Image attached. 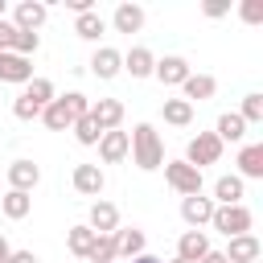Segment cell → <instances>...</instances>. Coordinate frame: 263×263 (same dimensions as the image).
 Returning <instances> with one entry per match:
<instances>
[{"mask_svg": "<svg viewBox=\"0 0 263 263\" xmlns=\"http://www.w3.org/2000/svg\"><path fill=\"white\" fill-rule=\"evenodd\" d=\"M86 111H90V99H86L82 90H66V95H58V99L41 111V123H45L49 132H66V127H74Z\"/></svg>", "mask_w": 263, "mask_h": 263, "instance_id": "obj_1", "label": "cell"}, {"mask_svg": "<svg viewBox=\"0 0 263 263\" xmlns=\"http://www.w3.org/2000/svg\"><path fill=\"white\" fill-rule=\"evenodd\" d=\"M132 140V160H136V168H144V173H152V168H160L164 164V140H160V132L152 127V123H136V132L127 136Z\"/></svg>", "mask_w": 263, "mask_h": 263, "instance_id": "obj_2", "label": "cell"}, {"mask_svg": "<svg viewBox=\"0 0 263 263\" xmlns=\"http://www.w3.org/2000/svg\"><path fill=\"white\" fill-rule=\"evenodd\" d=\"M210 226H214L218 234H226V238H238V234H251V226H255V214H251L247 205H214V218H210Z\"/></svg>", "mask_w": 263, "mask_h": 263, "instance_id": "obj_3", "label": "cell"}, {"mask_svg": "<svg viewBox=\"0 0 263 263\" xmlns=\"http://www.w3.org/2000/svg\"><path fill=\"white\" fill-rule=\"evenodd\" d=\"M222 160V140L214 136V132H197L193 140H189V148H185V164H193L197 173L205 168V164H218Z\"/></svg>", "mask_w": 263, "mask_h": 263, "instance_id": "obj_4", "label": "cell"}, {"mask_svg": "<svg viewBox=\"0 0 263 263\" xmlns=\"http://www.w3.org/2000/svg\"><path fill=\"white\" fill-rule=\"evenodd\" d=\"M164 181H168L181 197L201 193V173H197L193 164H185V160H168V164H164Z\"/></svg>", "mask_w": 263, "mask_h": 263, "instance_id": "obj_5", "label": "cell"}, {"mask_svg": "<svg viewBox=\"0 0 263 263\" xmlns=\"http://www.w3.org/2000/svg\"><path fill=\"white\" fill-rule=\"evenodd\" d=\"M181 218H185V226H189V230H201V226L214 218V201H210V197H201V193L181 197Z\"/></svg>", "mask_w": 263, "mask_h": 263, "instance_id": "obj_6", "label": "cell"}, {"mask_svg": "<svg viewBox=\"0 0 263 263\" xmlns=\"http://www.w3.org/2000/svg\"><path fill=\"white\" fill-rule=\"evenodd\" d=\"M86 226L95 230V234H115L119 230V205H111V201H95L90 205V214H86Z\"/></svg>", "mask_w": 263, "mask_h": 263, "instance_id": "obj_7", "label": "cell"}, {"mask_svg": "<svg viewBox=\"0 0 263 263\" xmlns=\"http://www.w3.org/2000/svg\"><path fill=\"white\" fill-rule=\"evenodd\" d=\"M226 263H255L263 255V242L255 234H238V238H226Z\"/></svg>", "mask_w": 263, "mask_h": 263, "instance_id": "obj_8", "label": "cell"}, {"mask_svg": "<svg viewBox=\"0 0 263 263\" xmlns=\"http://www.w3.org/2000/svg\"><path fill=\"white\" fill-rule=\"evenodd\" d=\"M152 74H156L164 86H181V82H185L193 70H189V62H185L181 53H168V58H160V62L152 66Z\"/></svg>", "mask_w": 263, "mask_h": 263, "instance_id": "obj_9", "label": "cell"}, {"mask_svg": "<svg viewBox=\"0 0 263 263\" xmlns=\"http://www.w3.org/2000/svg\"><path fill=\"white\" fill-rule=\"evenodd\" d=\"M90 119L99 123V132H119V123H123V103H119V99H99V103H90Z\"/></svg>", "mask_w": 263, "mask_h": 263, "instance_id": "obj_10", "label": "cell"}, {"mask_svg": "<svg viewBox=\"0 0 263 263\" xmlns=\"http://www.w3.org/2000/svg\"><path fill=\"white\" fill-rule=\"evenodd\" d=\"M127 152H132L127 132H103V136H99V156H103V164H119V160H127Z\"/></svg>", "mask_w": 263, "mask_h": 263, "instance_id": "obj_11", "label": "cell"}, {"mask_svg": "<svg viewBox=\"0 0 263 263\" xmlns=\"http://www.w3.org/2000/svg\"><path fill=\"white\" fill-rule=\"evenodd\" d=\"M37 181H41V168H37L33 160H12V164H8V189H16V193H33Z\"/></svg>", "mask_w": 263, "mask_h": 263, "instance_id": "obj_12", "label": "cell"}, {"mask_svg": "<svg viewBox=\"0 0 263 263\" xmlns=\"http://www.w3.org/2000/svg\"><path fill=\"white\" fill-rule=\"evenodd\" d=\"M74 189L82 193V197H99L103 193V185H107V177H103V168L99 164H74Z\"/></svg>", "mask_w": 263, "mask_h": 263, "instance_id": "obj_13", "label": "cell"}, {"mask_svg": "<svg viewBox=\"0 0 263 263\" xmlns=\"http://www.w3.org/2000/svg\"><path fill=\"white\" fill-rule=\"evenodd\" d=\"M45 16H49V8H45L41 0H25V4H16L12 25H16V29H25V33H37V29L45 25Z\"/></svg>", "mask_w": 263, "mask_h": 263, "instance_id": "obj_14", "label": "cell"}, {"mask_svg": "<svg viewBox=\"0 0 263 263\" xmlns=\"http://www.w3.org/2000/svg\"><path fill=\"white\" fill-rule=\"evenodd\" d=\"M119 70H123V53H119V49H111V45L95 49V58H90V74H95V78L107 82V78H115Z\"/></svg>", "mask_w": 263, "mask_h": 263, "instance_id": "obj_15", "label": "cell"}, {"mask_svg": "<svg viewBox=\"0 0 263 263\" xmlns=\"http://www.w3.org/2000/svg\"><path fill=\"white\" fill-rule=\"evenodd\" d=\"M205 251H210V234L205 230H185L177 238V259H185V263H197Z\"/></svg>", "mask_w": 263, "mask_h": 263, "instance_id": "obj_16", "label": "cell"}, {"mask_svg": "<svg viewBox=\"0 0 263 263\" xmlns=\"http://www.w3.org/2000/svg\"><path fill=\"white\" fill-rule=\"evenodd\" d=\"M29 78H33V58L0 53V82H29Z\"/></svg>", "mask_w": 263, "mask_h": 263, "instance_id": "obj_17", "label": "cell"}, {"mask_svg": "<svg viewBox=\"0 0 263 263\" xmlns=\"http://www.w3.org/2000/svg\"><path fill=\"white\" fill-rule=\"evenodd\" d=\"M152 66H156V58H152L148 45H132V49L123 53V70H127L132 78H152Z\"/></svg>", "mask_w": 263, "mask_h": 263, "instance_id": "obj_18", "label": "cell"}, {"mask_svg": "<svg viewBox=\"0 0 263 263\" xmlns=\"http://www.w3.org/2000/svg\"><path fill=\"white\" fill-rule=\"evenodd\" d=\"M214 205H242V177H218L214 181V197H210Z\"/></svg>", "mask_w": 263, "mask_h": 263, "instance_id": "obj_19", "label": "cell"}, {"mask_svg": "<svg viewBox=\"0 0 263 263\" xmlns=\"http://www.w3.org/2000/svg\"><path fill=\"white\" fill-rule=\"evenodd\" d=\"M136 255H144V230L140 226L115 230V259H136Z\"/></svg>", "mask_w": 263, "mask_h": 263, "instance_id": "obj_20", "label": "cell"}, {"mask_svg": "<svg viewBox=\"0 0 263 263\" xmlns=\"http://www.w3.org/2000/svg\"><path fill=\"white\" fill-rule=\"evenodd\" d=\"M234 177H251V181L263 177V144H242V152H238V173H234Z\"/></svg>", "mask_w": 263, "mask_h": 263, "instance_id": "obj_21", "label": "cell"}, {"mask_svg": "<svg viewBox=\"0 0 263 263\" xmlns=\"http://www.w3.org/2000/svg\"><path fill=\"white\" fill-rule=\"evenodd\" d=\"M111 25H115V33H140L144 29V8L140 4H119Z\"/></svg>", "mask_w": 263, "mask_h": 263, "instance_id": "obj_22", "label": "cell"}, {"mask_svg": "<svg viewBox=\"0 0 263 263\" xmlns=\"http://www.w3.org/2000/svg\"><path fill=\"white\" fill-rule=\"evenodd\" d=\"M181 90H185V103H201V99H214L218 82H214L210 74H189V78L181 82Z\"/></svg>", "mask_w": 263, "mask_h": 263, "instance_id": "obj_23", "label": "cell"}, {"mask_svg": "<svg viewBox=\"0 0 263 263\" xmlns=\"http://www.w3.org/2000/svg\"><path fill=\"white\" fill-rule=\"evenodd\" d=\"M214 136L222 140V148H226V144H238V140L247 136V123L238 119V111H226V115H218V127H214Z\"/></svg>", "mask_w": 263, "mask_h": 263, "instance_id": "obj_24", "label": "cell"}, {"mask_svg": "<svg viewBox=\"0 0 263 263\" xmlns=\"http://www.w3.org/2000/svg\"><path fill=\"white\" fill-rule=\"evenodd\" d=\"M29 210H33V197H29V193H16V189H8V193L0 197V214H4V218H12V222L29 218Z\"/></svg>", "mask_w": 263, "mask_h": 263, "instance_id": "obj_25", "label": "cell"}, {"mask_svg": "<svg viewBox=\"0 0 263 263\" xmlns=\"http://www.w3.org/2000/svg\"><path fill=\"white\" fill-rule=\"evenodd\" d=\"M74 33H78L82 41H99V37L107 33V21L99 16V8H95V12H82V16H74Z\"/></svg>", "mask_w": 263, "mask_h": 263, "instance_id": "obj_26", "label": "cell"}, {"mask_svg": "<svg viewBox=\"0 0 263 263\" xmlns=\"http://www.w3.org/2000/svg\"><path fill=\"white\" fill-rule=\"evenodd\" d=\"M160 115H164V123H173V127H189V123H193V103H185V99H164Z\"/></svg>", "mask_w": 263, "mask_h": 263, "instance_id": "obj_27", "label": "cell"}, {"mask_svg": "<svg viewBox=\"0 0 263 263\" xmlns=\"http://www.w3.org/2000/svg\"><path fill=\"white\" fill-rule=\"evenodd\" d=\"M66 247H70V255L86 259L90 247H95V230H90L86 222H82V226H70V230H66Z\"/></svg>", "mask_w": 263, "mask_h": 263, "instance_id": "obj_28", "label": "cell"}, {"mask_svg": "<svg viewBox=\"0 0 263 263\" xmlns=\"http://www.w3.org/2000/svg\"><path fill=\"white\" fill-rule=\"evenodd\" d=\"M21 95H25V99H33V103H37L41 111H45V107H49V103L58 99V90H53V82H49V78H29Z\"/></svg>", "mask_w": 263, "mask_h": 263, "instance_id": "obj_29", "label": "cell"}, {"mask_svg": "<svg viewBox=\"0 0 263 263\" xmlns=\"http://www.w3.org/2000/svg\"><path fill=\"white\" fill-rule=\"evenodd\" d=\"M86 263H115V234H95V247Z\"/></svg>", "mask_w": 263, "mask_h": 263, "instance_id": "obj_30", "label": "cell"}, {"mask_svg": "<svg viewBox=\"0 0 263 263\" xmlns=\"http://www.w3.org/2000/svg\"><path fill=\"white\" fill-rule=\"evenodd\" d=\"M238 119L251 127V123H263V95L259 90H251V95H242V111H238Z\"/></svg>", "mask_w": 263, "mask_h": 263, "instance_id": "obj_31", "label": "cell"}, {"mask_svg": "<svg viewBox=\"0 0 263 263\" xmlns=\"http://www.w3.org/2000/svg\"><path fill=\"white\" fill-rule=\"evenodd\" d=\"M99 136H103V132H99V123H95V119H90V111H86V115L74 123V140L90 148V144H99Z\"/></svg>", "mask_w": 263, "mask_h": 263, "instance_id": "obj_32", "label": "cell"}, {"mask_svg": "<svg viewBox=\"0 0 263 263\" xmlns=\"http://www.w3.org/2000/svg\"><path fill=\"white\" fill-rule=\"evenodd\" d=\"M37 45H41V37H37V33H25V29H16V37H12V49H8V53L33 58V53H37Z\"/></svg>", "mask_w": 263, "mask_h": 263, "instance_id": "obj_33", "label": "cell"}, {"mask_svg": "<svg viewBox=\"0 0 263 263\" xmlns=\"http://www.w3.org/2000/svg\"><path fill=\"white\" fill-rule=\"evenodd\" d=\"M12 115H16V119H41V107H37L33 99L16 95V103H12Z\"/></svg>", "mask_w": 263, "mask_h": 263, "instance_id": "obj_34", "label": "cell"}, {"mask_svg": "<svg viewBox=\"0 0 263 263\" xmlns=\"http://www.w3.org/2000/svg\"><path fill=\"white\" fill-rule=\"evenodd\" d=\"M238 16H242L247 25H259V21H263V4H259V0H247V4L238 8Z\"/></svg>", "mask_w": 263, "mask_h": 263, "instance_id": "obj_35", "label": "cell"}, {"mask_svg": "<svg viewBox=\"0 0 263 263\" xmlns=\"http://www.w3.org/2000/svg\"><path fill=\"white\" fill-rule=\"evenodd\" d=\"M12 37H16V25L12 21H0V53L12 49Z\"/></svg>", "mask_w": 263, "mask_h": 263, "instance_id": "obj_36", "label": "cell"}, {"mask_svg": "<svg viewBox=\"0 0 263 263\" xmlns=\"http://www.w3.org/2000/svg\"><path fill=\"white\" fill-rule=\"evenodd\" d=\"M8 263H37V255H33V251H12Z\"/></svg>", "mask_w": 263, "mask_h": 263, "instance_id": "obj_37", "label": "cell"}, {"mask_svg": "<svg viewBox=\"0 0 263 263\" xmlns=\"http://www.w3.org/2000/svg\"><path fill=\"white\" fill-rule=\"evenodd\" d=\"M197 263H226V255H222V251H214V247H210V251H205V255H201V259H197Z\"/></svg>", "mask_w": 263, "mask_h": 263, "instance_id": "obj_38", "label": "cell"}, {"mask_svg": "<svg viewBox=\"0 0 263 263\" xmlns=\"http://www.w3.org/2000/svg\"><path fill=\"white\" fill-rule=\"evenodd\" d=\"M205 16H226V4H205Z\"/></svg>", "mask_w": 263, "mask_h": 263, "instance_id": "obj_39", "label": "cell"}, {"mask_svg": "<svg viewBox=\"0 0 263 263\" xmlns=\"http://www.w3.org/2000/svg\"><path fill=\"white\" fill-rule=\"evenodd\" d=\"M8 255H12V247H8V238L0 234V263H8Z\"/></svg>", "mask_w": 263, "mask_h": 263, "instance_id": "obj_40", "label": "cell"}, {"mask_svg": "<svg viewBox=\"0 0 263 263\" xmlns=\"http://www.w3.org/2000/svg\"><path fill=\"white\" fill-rule=\"evenodd\" d=\"M132 263H164V259H156V255H148V251H144V255H136Z\"/></svg>", "mask_w": 263, "mask_h": 263, "instance_id": "obj_41", "label": "cell"}, {"mask_svg": "<svg viewBox=\"0 0 263 263\" xmlns=\"http://www.w3.org/2000/svg\"><path fill=\"white\" fill-rule=\"evenodd\" d=\"M4 8H8V4H4V0H0V21H4Z\"/></svg>", "mask_w": 263, "mask_h": 263, "instance_id": "obj_42", "label": "cell"}, {"mask_svg": "<svg viewBox=\"0 0 263 263\" xmlns=\"http://www.w3.org/2000/svg\"><path fill=\"white\" fill-rule=\"evenodd\" d=\"M173 263H185V259H173Z\"/></svg>", "mask_w": 263, "mask_h": 263, "instance_id": "obj_43", "label": "cell"}]
</instances>
